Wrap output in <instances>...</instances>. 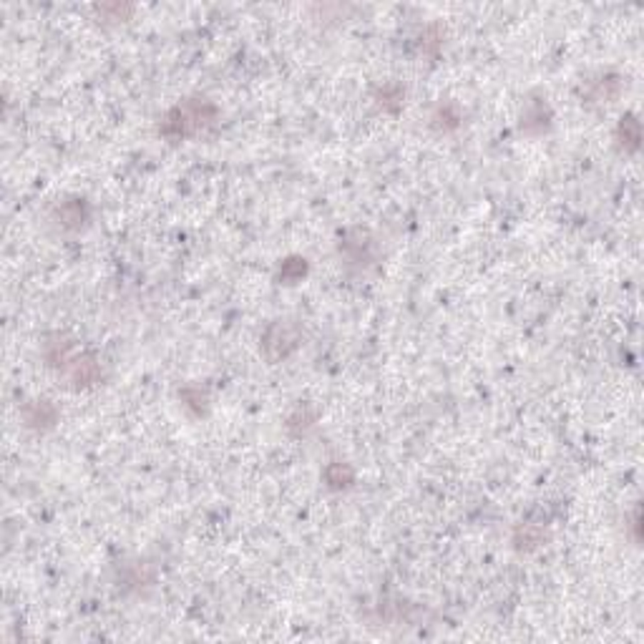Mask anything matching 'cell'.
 <instances>
[{
	"label": "cell",
	"mask_w": 644,
	"mask_h": 644,
	"mask_svg": "<svg viewBox=\"0 0 644 644\" xmlns=\"http://www.w3.org/2000/svg\"><path fill=\"white\" fill-rule=\"evenodd\" d=\"M305 272H307V262H305V259H300V257H292V259H287L285 265H282L280 280L287 282V285H295L298 280H302Z\"/></svg>",
	"instance_id": "52a82bcc"
},
{
	"label": "cell",
	"mask_w": 644,
	"mask_h": 644,
	"mask_svg": "<svg viewBox=\"0 0 644 644\" xmlns=\"http://www.w3.org/2000/svg\"><path fill=\"white\" fill-rule=\"evenodd\" d=\"M325 481L330 489H347L355 481V474L347 463H330L325 468Z\"/></svg>",
	"instance_id": "5b68a950"
},
{
	"label": "cell",
	"mask_w": 644,
	"mask_h": 644,
	"mask_svg": "<svg viewBox=\"0 0 644 644\" xmlns=\"http://www.w3.org/2000/svg\"><path fill=\"white\" fill-rule=\"evenodd\" d=\"M315 418H317V415H315V413H310V415H307V408H300L298 413H295V415H292V418H290V423H287V428L292 430V428H295V425H302V433H305V430H307L310 425L315 423Z\"/></svg>",
	"instance_id": "9c48e42d"
},
{
	"label": "cell",
	"mask_w": 644,
	"mask_h": 644,
	"mask_svg": "<svg viewBox=\"0 0 644 644\" xmlns=\"http://www.w3.org/2000/svg\"><path fill=\"white\" fill-rule=\"evenodd\" d=\"M298 330L292 325H285V322H277V325H272L270 330H267V337H265V347L267 353H270V358H285L290 350H295L298 347Z\"/></svg>",
	"instance_id": "7a4b0ae2"
},
{
	"label": "cell",
	"mask_w": 644,
	"mask_h": 644,
	"mask_svg": "<svg viewBox=\"0 0 644 644\" xmlns=\"http://www.w3.org/2000/svg\"><path fill=\"white\" fill-rule=\"evenodd\" d=\"M617 136H619V141H622V146L627 151H637V146H639V121L634 119V116H624L622 119V124H619V129H617Z\"/></svg>",
	"instance_id": "8992f818"
},
{
	"label": "cell",
	"mask_w": 644,
	"mask_h": 644,
	"mask_svg": "<svg viewBox=\"0 0 644 644\" xmlns=\"http://www.w3.org/2000/svg\"><path fill=\"white\" fill-rule=\"evenodd\" d=\"M86 219V204L81 202H71L61 207V222L66 227H81Z\"/></svg>",
	"instance_id": "ba28073f"
},
{
	"label": "cell",
	"mask_w": 644,
	"mask_h": 644,
	"mask_svg": "<svg viewBox=\"0 0 644 644\" xmlns=\"http://www.w3.org/2000/svg\"><path fill=\"white\" fill-rule=\"evenodd\" d=\"M23 418H26V425H31V428H50L55 423V418H58V413H55V408L48 400H36L23 408Z\"/></svg>",
	"instance_id": "3957f363"
},
{
	"label": "cell",
	"mask_w": 644,
	"mask_h": 644,
	"mask_svg": "<svg viewBox=\"0 0 644 644\" xmlns=\"http://www.w3.org/2000/svg\"><path fill=\"white\" fill-rule=\"evenodd\" d=\"M68 373H71V380L78 383V386H91V383H96L101 378V368L94 358H73L68 363Z\"/></svg>",
	"instance_id": "277c9868"
},
{
	"label": "cell",
	"mask_w": 644,
	"mask_h": 644,
	"mask_svg": "<svg viewBox=\"0 0 644 644\" xmlns=\"http://www.w3.org/2000/svg\"><path fill=\"white\" fill-rule=\"evenodd\" d=\"M217 109L207 99H189L169 111L161 121V133L169 138H187L212 126Z\"/></svg>",
	"instance_id": "6da1fadb"
}]
</instances>
